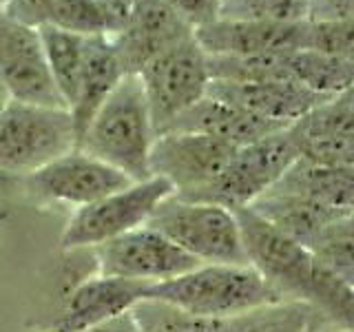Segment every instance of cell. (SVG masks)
<instances>
[{"label":"cell","instance_id":"7402d4cb","mask_svg":"<svg viewBox=\"0 0 354 332\" xmlns=\"http://www.w3.org/2000/svg\"><path fill=\"white\" fill-rule=\"evenodd\" d=\"M283 60L292 80L317 95L332 98L350 91L354 84V58L299 49L288 53Z\"/></svg>","mask_w":354,"mask_h":332},{"label":"cell","instance_id":"d590c367","mask_svg":"<svg viewBox=\"0 0 354 332\" xmlns=\"http://www.w3.org/2000/svg\"><path fill=\"white\" fill-rule=\"evenodd\" d=\"M9 5V0H0V9H5Z\"/></svg>","mask_w":354,"mask_h":332},{"label":"cell","instance_id":"30bf717a","mask_svg":"<svg viewBox=\"0 0 354 332\" xmlns=\"http://www.w3.org/2000/svg\"><path fill=\"white\" fill-rule=\"evenodd\" d=\"M91 259L97 275L120 277L147 286L173 279L197 266L193 257H188L182 248H177L171 239L149 224L100 243L91 250Z\"/></svg>","mask_w":354,"mask_h":332},{"label":"cell","instance_id":"cb8c5ba5","mask_svg":"<svg viewBox=\"0 0 354 332\" xmlns=\"http://www.w3.org/2000/svg\"><path fill=\"white\" fill-rule=\"evenodd\" d=\"M354 219L352 215L341 217L321 230V235L310 243L313 257L324 266L326 270L337 275L339 279L354 286Z\"/></svg>","mask_w":354,"mask_h":332},{"label":"cell","instance_id":"e0dca14e","mask_svg":"<svg viewBox=\"0 0 354 332\" xmlns=\"http://www.w3.org/2000/svg\"><path fill=\"white\" fill-rule=\"evenodd\" d=\"M206 95H213L241 107L248 113L263 120L277 122L281 127H290L310 109L324 102V95L308 91L295 80H268V82H230L210 80Z\"/></svg>","mask_w":354,"mask_h":332},{"label":"cell","instance_id":"7a4b0ae2","mask_svg":"<svg viewBox=\"0 0 354 332\" xmlns=\"http://www.w3.org/2000/svg\"><path fill=\"white\" fill-rule=\"evenodd\" d=\"M144 299L202 319H237L283 302L248 264H197L184 275L147 286Z\"/></svg>","mask_w":354,"mask_h":332},{"label":"cell","instance_id":"5b68a950","mask_svg":"<svg viewBox=\"0 0 354 332\" xmlns=\"http://www.w3.org/2000/svg\"><path fill=\"white\" fill-rule=\"evenodd\" d=\"M149 226L197 264H248L237 215L226 206L171 195L151 215Z\"/></svg>","mask_w":354,"mask_h":332},{"label":"cell","instance_id":"d6986e66","mask_svg":"<svg viewBox=\"0 0 354 332\" xmlns=\"http://www.w3.org/2000/svg\"><path fill=\"white\" fill-rule=\"evenodd\" d=\"M127 75L122 66L118 51L111 42V36H95L86 38V55L80 82H77V93L69 109L75 136L80 140L82 131L95 116L100 104L109 98V93L120 84L122 77Z\"/></svg>","mask_w":354,"mask_h":332},{"label":"cell","instance_id":"f546056e","mask_svg":"<svg viewBox=\"0 0 354 332\" xmlns=\"http://www.w3.org/2000/svg\"><path fill=\"white\" fill-rule=\"evenodd\" d=\"M315 22L354 20V0H308V18Z\"/></svg>","mask_w":354,"mask_h":332},{"label":"cell","instance_id":"8d00e7d4","mask_svg":"<svg viewBox=\"0 0 354 332\" xmlns=\"http://www.w3.org/2000/svg\"><path fill=\"white\" fill-rule=\"evenodd\" d=\"M133 3H138V0H131V5H133Z\"/></svg>","mask_w":354,"mask_h":332},{"label":"cell","instance_id":"7c38bea8","mask_svg":"<svg viewBox=\"0 0 354 332\" xmlns=\"http://www.w3.org/2000/svg\"><path fill=\"white\" fill-rule=\"evenodd\" d=\"M0 84L18 102L66 109L49 75L38 27L11 18L5 9H0Z\"/></svg>","mask_w":354,"mask_h":332},{"label":"cell","instance_id":"277c9868","mask_svg":"<svg viewBox=\"0 0 354 332\" xmlns=\"http://www.w3.org/2000/svg\"><path fill=\"white\" fill-rule=\"evenodd\" d=\"M77 147L69 109L9 100L0 111V175L25 177Z\"/></svg>","mask_w":354,"mask_h":332},{"label":"cell","instance_id":"83f0119b","mask_svg":"<svg viewBox=\"0 0 354 332\" xmlns=\"http://www.w3.org/2000/svg\"><path fill=\"white\" fill-rule=\"evenodd\" d=\"M306 49L339 58H354V20H306Z\"/></svg>","mask_w":354,"mask_h":332},{"label":"cell","instance_id":"1f68e13d","mask_svg":"<svg viewBox=\"0 0 354 332\" xmlns=\"http://www.w3.org/2000/svg\"><path fill=\"white\" fill-rule=\"evenodd\" d=\"M95 3L100 5V9L104 11V16L109 18L111 22V31H120L122 25H124V20L129 16L131 11V0H95ZM111 33V36H113Z\"/></svg>","mask_w":354,"mask_h":332},{"label":"cell","instance_id":"ba28073f","mask_svg":"<svg viewBox=\"0 0 354 332\" xmlns=\"http://www.w3.org/2000/svg\"><path fill=\"white\" fill-rule=\"evenodd\" d=\"M138 77L147 95L155 133L160 136L173 124L175 118L206 95L210 82L208 55L193 33V38L151 60Z\"/></svg>","mask_w":354,"mask_h":332},{"label":"cell","instance_id":"9c48e42d","mask_svg":"<svg viewBox=\"0 0 354 332\" xmlns=\"http://www.w3.org/2000/svg\"><path fill=\"white\" fill-rule=\"evenodd\" d=\"M18 180L27 197L36 204L69 208L71 213L131 184L124 173L80 149L64 153L47 166Z\"/></svg>","mask_w":354,"mask_h":332},{"label":"cell","instance_id":"d4e9b609","mask_svg":"<svg viewBox=\"0 0 354 332\" xmlns=\"http://www.w3.org/2000/svg\"><path fill=\"white\" fill-rule=\"evenodd\" d=\"M47 25L82 38L111 36V22L95 0H51Z\"/></svg>","mask_w":354,"mask_h":332},{"label":"cell","instance_id":"4fadbf2b","mask_svg":"<svg viewBox=\"0 0 354 332\" xmlns=\"http://www.w3.org/2000/svg\"><path fill=\"white\" fill-rule=\"evenodd\" d=\"M195 29L164 0H138L120 31L111 36L127 75H138L164 51L193 38Z\"/></svg>","mask_w":354,"mask_h":332},{"label":"cell","instance_id":"836d02e7","mask_svg":"<svg viewBox=\"0 0 354 332\" xmlns=\"http://www.w3.org/2000/svg\"><path fill=\"white\" fill-rule=\"evenodd\" d=\"M9 100H11V98H9V93L5 91V86L0 84V111H3V109L7 107V102H9Z\"/></svg>","mask_w":354,"mask_h":332},{"label":"cell","instance_id":"d6a6232c","mask_svg":"<svg viewBox=\"0 0 354 332\" xmlns=\"http://www.w3.org/2000/svg\"><path fill=\"white\" fill-rule=\"evenodd\" d=\"M80 332H140L136 319H133V313H124L115 319L106 321V324H100L95 328H86Z\"/></svg>","mask_w":354,"mask_h":332},{"label":"cell","instance_id":"ac0fdd59","mask_svg":"<svg viewBox=\"0 0 354 332\" xmlns=\"http://www.w3.org/2000/svg\"><path fill=\"white\" fill-rule=\"evenodd\" d=\"M279 129L286 127L270 120H263L254 113H248L241 107L224 102L219 98L204 95L191 109H186L180 118H175L173 124L166 131L202 133V136H210L226 142L230 147H243V144L257 142Z\"/></svg>","mask_w":354,"mask_h":332},{"label":"cell","instance_id":"603a6c76","mask_svg":"<svg viewBox=\"0 0 354 332\" xmlns=\"http://www.w3.org/2000/svg\"><path fill=\"white\" fill-rule=\"evenodd\" d=\"M40 40H42V51L44 60H47L49 75L58 89L62 102L66 109H71L75 93H77V82H80L82 66H84V55H86V38L75 36V33L55 29L51 25H40Z\"/></svg>","mask_w":354,"mask_h":332},{"label":"cell","instance_id":"ffe728a7","mask_svg":"<svg viewBox=\"0 0 354 332\" xmlns=\"http://www.w3.org/2000/svg\"><path fill=\"white\" fill-rule=\"evenodd\" d=\"M248 208H252L259 217H263L268 224H272L277 230H281L283 235L295 239L297 243L310 248L321 230H326L332 221L341 217L352 215L350 210H339L326 204L313 202V199L286 195L268 191L261 195L257 202H252Z\"/></svg>","mask_w":354,"mask_h":332},{"label":"cell","instance_id":"52a82bcc","mask_svg":"<svg viewBox=\"0 0 354 332\" xmlns=\"http://www.w3.org/2000/svg\"><path fill=\"white\" fill-rule=\"evenodd\" d=\"M173 193L169 182L151 175L100 197L97 202L73 210L60 235V248L64 252L93 250L100 243L149 224L158 206Z\"/></svg>","mask_w":354,"mask_h":332},{"label":"cell","instance_id":"4316f807","mask_svg":"<svg viewBox=\"0 0 354 332\" xmlns=\"http://www.w3.org/2000/svg\"><path fill=\"white\" fill-rule=\"evenodd\" d=\"M219 18L304 22L308 18V0H221Z\"/></svg>","mask_w":354,"mask_h":332},{"label":"cell","instance_id":"3957f363","mask_svg":"<svg viewBox=\"0 0 354 332\" xmlns=\"http://www.w3.org/2000/svg\"><path fill=\"white\" fill-rule=\"evenodd\" d=\"M158 138L138 75H124L82 131L77 147L124 173L131 182L151 177L149 158Z\"/></svg>","mask_w":354,"mask_h":332},{"label":"cell","instance_id":"9a60e30c","mask_svg":"<svg viewBox=\"0 0 354 332\" xmlns=\"http://www.w3.org/2000/svg\"><path fill=\"white\" fill-rule=\"evenodd\" d=\"M299 158L321 166L354 169V95L352 89L326 98L292 122Z\"/></svg>","mask_w":354,"mask_h":332},{"label":"cell","instance_id":"4dcf8cb0","mask_svg":"<svg viewBox=\"0 0 354 332\" xmlns=\"http://www.w3.org/2000/svg\"><path fill=\"white\" fill-rule=\"evenodd\" d=\"M51 0H9L5 11L20 22L31 27H40L47 22V11H49Z\"/></svg>","mask_w":354,"mask_h":332},{"label":"cell","instance_id":"484cf974","mask_svg":"<svg viewBox=\"0 0 354 332\" xmlns=\"http://www.w3.org/2000/svg\"><path fill=\"white\" fill-rule=\"evenodd\" d=\"M319 315L299 302H281L241 317L239 332H313Z\"/></svg>","mask_w":354,"mask_h":332},{"label":"cell","instance_id":"44dd1931","mask_svg":"<svg viewBox=\"0 0 354 332\" xmlns=\"http://www.w3.org/2000/svg\"><path fill=\"white\" fill-rule=\"evenodd\" d=\"M270 191L313 199L339 210H350L354 206V169H337L321 166L299 158L288 169L281 180Z\"/></svg>","mask_w":354,"mask_h":332},{"label":"cell","instance_id":"f1b7e54d","mask_svg":"<svg viewBox=\"0 0 354 332\" xmlns=\"http://www.w3.org/2000/svg\"><path fill=\"white\" fill-rule=\"evenodd\" d=\"M177 16L186 20L193 29H199L219 18L221 0H164Z\"/></svg>","mask_w":354,"mask_h":332},{"label":"cell","instance_id":"2e32d148","mask_svg":"<svg viewBox=\"0 0 354 332\" xmlns=\"http://www.w3.org/2000/svg\"><path fill=\"white\" fill-rule=\"evenodd\" d=\"M147 293V284L91 273L80 277L66 293L58 317L47 332H80L131 313Z\"/></svg>","mask_w":354,"mask_h":332},{"label":"cell","instance_id":"e575fe53","mask_svg":"<svg viewBox=\"0 0 354 332\" xmlns=\"http://www.w3.org/2000/svg\"><path fill=\"white\" fill-rule=\"evenodd\" d=\"M328 332H352V330H348V328H335V326H332Z\"/></svg>","mask_w":354,"mask_h":332},{"label":"cell","instance_id":"8fae6325","mask_svg":"<svg viewBox=\"0 0 354 332\" xmlns=\"http://www.w3.org/2000/svg\"><path fill=\"white\" fill-rule=\"evenodd\" d=\"M235 149L202 133L166 131L153 142L149 169L173 186V195L193 199L215 182Z\"/></svg>","mask_w":354,"mask_h":332},{"label":"cell","instance_id":"8992f818","mask_svg":"<svg viewBox=\"0 0 354 332\" xmlns=\"http://www.w3.org/2000/svg\"><path fill=\"white\" fill-rule=\"evenodd\" d=\"M297 160L299 144L290 124L257 142L237 147L215 182L191 202H210L230 210L246 208L268 193Z\"/></svg>","mask_w":354,"mask_h":332},{"label":"cell","instance_id":"5bb4252c","mask_svg":"<svg viewBox=\"0 0 354 332\" xmlns=\"http://www.w3.org/2000/svg\"><path fill=\"white\" fill-rule=\"evenodd\" d=\"M195 40L208 58L288 55L306 49V20L259 22L217 18L195 29Z\"/></svg>","mask_w":354,"mask_h":332},{"label":"cell","instance_id":"6da1fadb","mask_svg":"<svg viewBox=\"0 0 354 332\" xmlns=\"http://www.w3.org/2000/svg\"><path fill=\"white\" fill-rule=\"evenodd\" d=\"M235 215L248 266L274 288L283 302L306 304L330 326L352 330V284L326 270L306 246L277 230L252 208H237Z\"/></svg>","mask_w":354,"mask_h":332}]
</instances>
